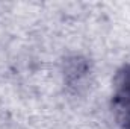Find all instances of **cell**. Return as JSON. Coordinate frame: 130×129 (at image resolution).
<instances>
[{"instance_id":"cell-1","label":"cell","mask_w":130,"mask_h":129,"mask_svg":"<svg viewBox=\"0 0 130 129\" xmlns=\"http://www.w3.org/2000/svg\"><path fill=\"white\" fill-rule=\"evenodd\" d=\"M113 108L123 129H130V67L126 65L115 78Z\"/></svg>"}]
</instances>
